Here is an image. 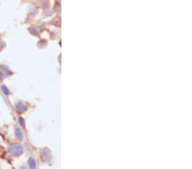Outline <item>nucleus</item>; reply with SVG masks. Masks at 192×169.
<instances>
[{
  "instance_id": "f03ea898",
  "label": "nucleus",
  "mask_w": 192,
  "mask_h": 169,
  "mask_svg": "<svg viewBox=\"0 0 192 169\" xmlns=\"http://www.w3.org/2000/svg\"><path fill=\"white\" fill-rule=\"evenodd\" d=\"M28 165L31 168H36V162L33 158H29L28 159Z\"/></svg>"
},
{
  "instance_id": "20e7f679",
  "label": "nucleus",
  "mask_w": 192,
  "mask_h": 169,
  "mask_svg": "<svg viewBox=\"0 0 192 169\" xmlns=\"http://www.w3.org/2000/svg\"><path fill=\"white\" fill-rule=\"evenodd\" d=\"M1 89H2L3 92L5 94V95H9V94H10V92H9L8 88H7L5 86H1Z\"/></svg>"
},
{
  "instance_id": "0eeeda50",
  "label": "nucleus",
  "mask_w": 192,
  "mask_h": 169,
  "mask_svg": "<svg viewBox=\"0 0 192 169\" xmlns=\"http://www.w3.org/2000/svg\"><path fill=\"white\" fill-rule=\"evenodd\" d=\"M2 80H3V79H2V77H1V75H0V82H1Z\"/></svg>"
},
{
  "instance_id": "423d86ee",
  "label": "nucleus",
  "mask_w": 192,
  "mask_h": 169,
  "mask_svg": "<svg viewBox=\"0 0 192 169\" xmlns=\"http://www.w3.org/2000/svg\"><path fill=\"white\" fill-rule=\"evenodd\" d=\"M3 44L0 42V51H1L2 50H3Z\"/></svg>"
},
{
  "instance_id": "39448f33",
  "label": "nucleus",
  "mask_w": 192,
  "mask_h": 169,
  "mask_svg": "<svg viewBox=\"0 0 192 169\" xmlns=\"http://www.w3.org/2000/svg\"><path fill=\"white\" fill-rule=\"evenodd\" d=\"M19 123H20V125H21V126H23V125H24V120H23L22 118H20L19 119Z\"/></svg>"
},
{
  "instance_id": "f257e3e1",
  "label": "nucleus",
  "mask_w": 192,
  "mask_h": 169,
  "mask_svg": "<svg viewBox=\"0 0 192 169\" xmlns=\"http://www.w3.org/2000/svg\"><path fill=\"white\" fill-rule=\"evenodd\" d=\"M9 150H10V152L12 155H20L23 152L22 147L20 144H10V147H9Z\"/></svg>"
},
{
  "instance_id": "7ed1b4c3",
  "label": "nucleus",
  "mask_w": 192,
  "mask_h": 169,
  "mask_svg": "<svg viewBox=\"0 0 192 169\" xmlns=\"http://www.w3.org/2000/svg\"><path fill=\"white\" fill-rule=\"evenodd\" d=\"M16 137L19 138V139H22L23 138V134H22V131L20 128H16Z\"/></svg>"
}]
</instances>
